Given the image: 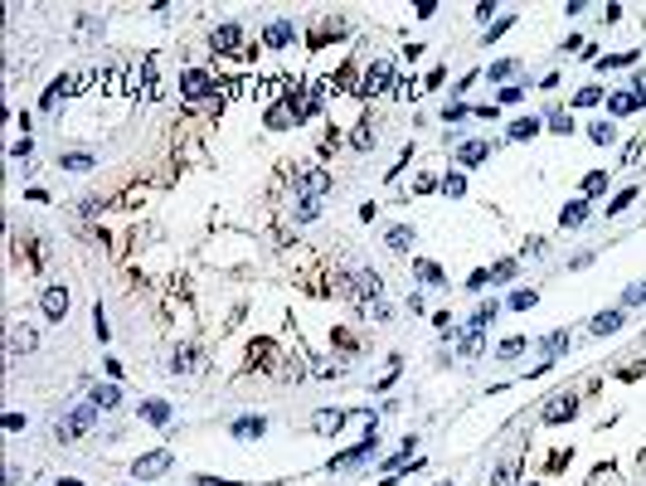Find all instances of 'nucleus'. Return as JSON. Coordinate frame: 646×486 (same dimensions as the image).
Instances as JSON below:
<instances>
[{
	"label": "nucleus",
	"instance_id": "obj_5",
	"mask_svg": "<svg viewBox=\"0 0 646 486\" xmlns=\"http://www.w3.org/2000/svg\"><path fill=\"white\" fill-rule=\"evenodd\" d=\"M389 78H394V59H374L369 73H364V97H380L389 88Z\"/></svg>",
	"mask_w": 646,
	"mask_h": 486
},
{
	"label": "nucleus",
	"instance_id": "obj_12",
	"mask_svg": "<svg viewBox=\"0 0 646 486\" xmlns=\"http://www.w3.org/2000/svg\"><path fill=\"white\" fill-rule=\"evenodd\" d=\"M5 350H10V355H29V350H34V331H29V326H10Z\"/></svg>",
	"mask_w": 646,
	"mask_h": 486
},
{
	"label": "nucleus",
	"instance_id": "obj_11",
	"mask_svg": "<svg viewBox=\"0 0 646 486\" xmlns=\"http://www.w3.org/2000/svg\"><path fill=\"white\" fill-rule=\"evenodd\" d=\"M486 156H491V141H462V146H457V160H462V166H481Z\"/></svg>",
	"mask_w": 646,
	"mask_h": 486
},
{
	"label": "nucleus",
	"instance_id": "obj_25",
	"mask_svg": "<svg viewBox=\"0 0 646 486\" xmlns=\"http://www.w3.org/2000/svg\"><path fill=\"white\" fill-rule=\"evenodd\" d=\"M608 107H612V112H636L641 97L636 93H608Z\"/></svg>",
	"mask_w": 646,
	"mask_h": 486
},
{
	"label": "nucleus",
	"instance_id": "obj_6",
	"mask_svg": "<svg viewBox=\"0 0 646 486\" xmlns=\"http://www.w3.org/2000/svg\"><path fill=\"white\" fill-rule=\"evenodd\" d=\"M374 448H380V438H374V433H369V438H364V443H355L350 452H340V457H331V472H345V467H360L364 457H374Z\"/></svg>",
	"mask_w": 646,
	"mask_h": 486
},
{
	"label": "nucleus",
	"instance_id": "obj_13",
	"mask_svg": "<svg viewBox=\"0 0 646 486\" xmlns=\"http://www.w3.org/2000/svg\"><path fill=\"white\" fill-rule=\"evenodd\" d=\"M481 345H486V326L467 321V331H462V355H481Z\"/></svg>",
	"mask_w": 646,
	"mask_h": 486
},
{
	"label": "nucleus",
	"instance_id": "obj_47",
	"mask_svg": "<svg viewBox=\"0 0 646 486\" xmlns=\"http://www.w3.org/2000/svg\"><path fill=\"white\" fill-rule=\"evenodd\" d=\"M525 486H534V481H525Z\"/></svg>",
	"mask_w": 646,
	"mask_h": 486
},
{
	"label": "nucleus",
	"instance_id": "obj_9",
	"mask_svg": "<svg viewBox=\"0 0 646 486\" xmlns=\"http://www.w3.org/2000/svg\"><path fill=\"white\" fill-rule=\"evenodd\" d=\"M39 306H44L49 321H64V316H69V292H64V287H44Z\"/></svg>",
	"mask_w": 646,
	"mask_h": 486
},
{
	"label": "nucleus",
	"instance_id": "obj_27",
	"mask_svg": "<svg viewBox=\"0 0 646 486\" xmlns=\"http://www.w3.org/2000/svg\"><path fill=\"white\" fill-rule=\"evenodd\" d=\"M413 273H418L423 282H433V287H443V267H438V263H423V258H418V263H413Z\"/></svg>",
	"mask_w": 646,
	"mask_h": 486
},
{
	"label": "nucleus",
	"instance_id": "obj_43",
	"mask_svg": "<svg viewBox=\"0 0 646 486\" xmlns=\"http://www.w3.org/2000/svg\"><path fill=\"white\" fill-rule=\"evenodd\" d=\"M491 78H515V59H501V64H491Z\"/></svg>",
	"mask_w": 646,
	"mask_h": 486
},
{
	"label": "nucleus",
	"instance_id": "obj_24",
	"mask_svg": "<svg viewBox=\"0 0 646 486\" xmlns=\"http://www.w3.org/2000/svg\"><path fill=\"white\" fill-rule=\"evenodd\" d=\"M117 399H122V394H117V385H97L88 404H92V409H117Z\"/></svg>",
	"mask_w": 646,
	"mask_h": 486
},
{
	"label": "nucleus",
	"instance_id": "obj_3",
	"mask_svg": "<svg viewBox=\"0 0 646 486\" xmlns=\"http://www.w3.org/2000/svg\"><path fill=\"white\" fill-rule=\"evenodd\" d=\"M380 292H384L380 273H369V267H360V273H355V282H350V297H355V302H364V306H380Z\"/></svg>",
	"mask_w": 646,
	"mask_h": 486
},
{
	"label": "nucleus",
	"instance_id": "obj_20",
	"mask_svg": "<svg viewBox=\"0 0 646 486\" xmlns=\"http://www.w3.org/2000/svg\"><path fill=\"white\" fill-rule=\"evenodd\" d=\"M195 365H199V350H195V345H180V350L171 355V369H175V374H190Z\"/></svg>",
	"mask_w": 646,
	"mask_h": 486
},
{
	"label": "nucleus",
	"instance_id": "obj_38",
	"mask_svg": "<svg viewBox=\"0 0 646 486\" xmlns=\"http://www.w3.org/2000/svg\"><path fill=\"white\" fill-rule=\"evenodd\" d=\"M641 302H646V282H636V287L622 292V306H641Z\"/></svg>",
	"mask_w": 646,
	"mask_h": 486
},
{
	"label": "nucleus",
	"instance_id": "obj_14",
	"mask_svg": "<svg viewBox=\"0 0 646 486\" xmlns=\"http://www.w3.org/2000/svg\"><path fill=\"white\" fill-rule=\"evenodd\" d=\"M141 418L156 423V428H166V423H171V404H166V399H146V404H141Z\"/></svg>",
	"mask_w": 646,
	"mask_h": 486
},
{
	"label": "nucleus",
	"instance_id": "obj_39",
	"mask_svg": "<svg viewBox=\"0 0 646 486\" xmlns=\"http://www.w3.org/2000/svg\"><path fill=\"white\" fill-rule=\"evenodd\" d=\"M510 273H515V258H506V263L491 267V282H510Z\"/></svg>",
	"mask_w": 646,
	"mask_h": 486
},
{
	"label": "nucleus",
	"instance_id": "obj_17",
	"mask_svg": "<svg viewBox=\"0 0 646 486\" xmlns=\"http://www.w3.org/2000/svg\"><path fill=\"white\" fill-rule=\"evenodd\" d=\"M593 336H612V331H622V306L617 311H603V316H593V326H588Z\"/></svg>",
	"mask_w": 646,
	"mask_h": 486
},
{
	"label": "nucleus",
	"instance_id": "obj_23",
	"mask_svg": "<svg viewBox=\"0 0 646 486\" xmlns=\"http://www.w3.org/2000/svg\"><path fill=\"white\" fill-rule=\"evenodd\" d=\"M384 243H389L394 253H408V248H413V229H408V224H399V229H389V234H384Z\"/></svg>",
	"mask_w": 646,
	"mask_h": 486
},
{
	"label": "nucleus",
	"instance_id": "obj_30",
	"mask_svg": "<svg viewBox=\"0 0 646 486\" xmlns=\"http://www.w3.org/2000/svg\"><path fill=\"white\" fill-rule=\"evenodd\" d=\"M545 122H549V127H554V132H564V136H573V117H569V112H564V107H554V112H549V117H545Z\"/></svg>",
	"mask_w": 646,
	"mask_h": 486
},
{
	"label": "nucleus",
	"instance_id": "obj_22",
	"mask_svg": "<svg viewBox=\"0 0 646 486\" xmlns=\"http://www.w3.org/2000/svg\"><path fill=\"white\" fill-rule=\"evenodd\" d=\"M540 117H520V122H510V141H530V136H540Z\"/></svg>",
	"mask_w": 646,
	"mask_h": 486
},
{
	"label": "nucleus",
	"instance_id": "obj_33",
	"mask_svg": "<svg viewBox=\"0 0 646 486\" xmlns=\"http://www.w3.org/2000/svg\"><path fill=\"white\" fill-rule=\"evenodd\" d=\"M632 199H636V185H627L622 195H612V204H608V214H622V209H627Z\"/></svg>",
	"mask_w": 646,
	"mask_h": 486
},
{
	"label": "nucleus",
	"instance_id": "obj_1",
	"mask_svg": "<svg viewBox=\"0 0 646 486\" xmlns=\"http://www.w3.org/2000/svg\"><path fill=\"white\" fill-rule=\"evenodd\" d=\"M92 423H97V409H92V404H78V409H69L59 423H53V433H59L64 443H73V438H83V433H88Z\"/></svg>",
	"mask_w": 646,
	"mask_h": 486
},
{
	"label": "nucleus",
	"instance_id": "obj_18",
	"mask_svg": "<svg viewBox=\"0 0 646 486\" xmlns=\"http://www.w3.org/2000/svg\"><path fill=\"white\" fill-rule=\"evenodd\" d=\"M559 224H564V229H583V224H588V204H583V199L564 204V214H559Z\"/></svg>",
	"mask_w": 646,
	"mask_h": 486
},
{
	"label": "nucleus",
	"instance_id": "obj_37",
	"mask_svg": "<svg viewBox=\"0 0 646 486\" xmlns=\"http://www.w3.org/2000/svg\"><path fill=\"white\" fill-rule=\"evenodd\" d=\"M510 481H515V467H510V462H501V467L491 472V486H510Z\"/></svg>",
	"mask_w": 646,
	"mask_h": 486
},
{
	"label": "nucleus",
	"instance_id": "obj_26",
	"mask_svg": "<svg viewBox=\"0 0 646 486\" xmlns=\"http://www.w3.org/2000/svg\"><path fill=\"white\" fill-rule=\"evenodd\" d=\"M588 141H593V146H612V141H617L612 122H593V127H588Z\"/></svg>",
	"mask_w": 646,
	"mask_h": 486
},
{
	"label": "nucleus",
	"instance_id": "obj_42",
	"mask_svg": "<svg viewBox=\"0 0 646 486\" xmlns=\"http://www.w3.org/2000/svg\"><path fill=\"white\" fill-rule=\"evenodd\" d=\"M534 302H540V292H515V297H510L515 311H525V306H534Z\"/></svg>",
	"mask_w": 646,
	"mask_h": 486
},
{
	"label": "nucleus",
	"instance_id": "obj_15",
	"mask_svg": "<svg viewBox=\"0 0 646 486\" xmlns=\"http://www.w3.org/2000/svg\"><path fill=\"white\" fill-rule=\"evenodd\" d=\"M292 34H297V29H292V20H273V25H267V29H262V39H267V44H273V49H282V44H292Z\"/></svg>",
	"mask_w": 646,
	"mask_h": 486
},
{
	"label": "nucleus",
	"instance_id": "obj_35",
	"mask_svg": "<svg viewBox=\"0 0 646 486\" xmlns=\"http://www.w3.org/2000/svg\"><path fill=\"white\" fill-rule=\"evenodd\" d=\"M443 195L462 199V195H467V180H462V175H447V180H443Z\"/></svg>",
	"mask_w": 646,
	"mask_h": 486
},
{
	"label": "nucleus",
	"instance_id": "obj_2",
	"mask_svg": "<svg viewBox=\"0 0 646 486\" xmlns=\"http://www.w3.org/2000/svg\"><path fill=\"white\" fill-rule=\"evenodd\" d=\"M171 462H175V452H171V448H151V452H141V457L132 462V476L151 481V476H160V472H171Z\"/></svg>",
	"mask_w": 646,
	"mask_h": 486
},
{
	"label": "nucleus",
	"instance_id": "obj_32",
	"mask_svg": "<svg viewBox=\"0 0 646 486\" xmlns=\"http://www.w3.org/2000/svg\"><path fill=\"white\" fill-rule=\"evenodd\" d=\"M297 219H301V224L321 219V199H297Z\"/></svg>",
	"mask_w": 646,
	"mask_h": 486
},
{
	"label": "nucleus",
	"instance_id": "obj_40",
	"mask_svg": "<svg viewBox=\"0 0 646 486\" xmlns=\"http://www.w3.org/2000/svg\"><path fill=\"white\" fill-rule=\"evenodd\" d=\"M510 25H515V15H506V20H496V25H491L486 34H481V39H486V44H491V39H501V34H506Z\"/></svg>",
	"mask_w": 646,
	"mask_h": 486
},
{
	"label": "nucleus",
	"instance_id": "obj_8",
	"mask_svg": "<svg viewBox=\"0 0 646 486\" xmlns=\"http://www.w3.org/2000/svg\"><path fill=\"white\" fill-rule=\"evenodd\" d=\"M180 88H185L190 97H219V88L209 83V73H204V69H185V73H180Z\"/></svg>",
	"mask_w": 646,
	"mask_h": 486
},
{
	"label": "nucleus",
	"instance_id": "obj_41",
	"mask_svg": "<svg viewBox=\"0 0 646 486\" xmlns=\"http://www.w3.org/2000/svg\"><path fill=\"white\" fill-rule=\"evenodd\" d=\"M467 112H471V107H467V102H447V107H443V117H447V122H462Z\"/></svg>",
	"mask_w": 646,
	"mask_h": 486
},
{
	"label": "nucleus",
	"instance_id": "obj_34",
	"mask_svg": "<svg viewBox=\"0 0 646 486\" xmlns=\"http://www.w3.org/2000/svg\"><path fill=\"white\" fill-rule=\"evenodd\" d=\"M578 107H593V102H603V88H593V83H588V88H578V97H573Z\"/></svg>",
	"mask_w": 646,
	"mask_h": 486
},
{
	"label": "nucleus",
	"instance_id": "obj_7",
	"mask_svg": "<svg viewBox=\"0 0 646 486\" xmlns=\"http://www.w3.org/2000/svg\"><path fill=\"white\" fill-rule=\"evenodd\" d=\"M326 190H331V175H326V171H301V175H297V195H301V199H321Z\"/></svg>",
	"mask_w": 646,
	"mask_h": 486
},
{
	"label": "nucleus",
	"instance_id": "obj_21",
	"mask_svg": "<svg viewBox=\"0 0 646 486\" xmlns=\"http://www.w3.org/2000/svg\"><path fill=\"white\" fill-rule=\"evenodd\" d=\"M238 39H243V29H238V25H219V29H214V49H224V53H229V49H238Z\"/></svg>",
	"mask_w": 646,
	"mask_h": 486
},
{
	"label": "nucleus",
	"instance_id": "obj_44",
	"mask_svg": "<svg viewBox=\"0 0 646 486\" xmlns=\"http://www.w3.org/2000/svg\"><path fill=\"white\" fill-rule=\"evenodd\" d=\"M92 326H97V341H107L112 331H107V316H102V306H92Z\"/></svg>",
	"mask_w": 646,
	"mask_h": 486
},
{
	"label": "nucleus",
	"instance_id": "obj_36",
	"mask_svg": "<svg viewBox=\"0 0 646 486\" xmlns=\"http://www.w3.org/2000/svg\"><path fill=\"white\" fill-rule=\"evenodd\" d=\"M525 345H530V341H525V336H515V341H506V345L496 350V355H501V360H515V355H520Z\"/></svg>",
	"mask_w": 646,
	"mask_h": 486
},
{
	"label": "nucleus",
	"instance_id": "obj_28",
	"mask_svg": "<svg viewBox=\"0 0 646 486\" xmlns=\"http://www.w3.org/2000/svg\"><path fill=\"white\" fill-rule=\"evenodd\" d=\"M564 345H569V331H549V336H540V350H545V355H559Z\"/></svg>",
	"mask_w": 646,
	"mask_h": 486
},
{
	"label": "nucleus",
	"instance_id": "obj_45",
	"mask_svg": "<svg viewBox=\"0 0 646 486\" xmlns=\"http://www.w3.org/2000/svg\"><path fill=\"white\" fill-rule=\"evenodd\" d=\"M632 93H636V97H641V102H646V69H641V73H636V78H632Z\"/></svg>",
	"mask_w": 646,
	"mask_h": 486
},
{
	"label": "nucleus",
	"instance_id": "obj_31",
	"mask_svg": "<svg viewBox=\"0 0 646 486\" xmlns=\"http://www.w3.org/2000/svg\"><path fill=\"white\" fill-rule=\"evenodd\" d=\"M64 171H92V156L88 151H69L64 156Z\"/></svg>",
	"mask_w": 646,
	"mask_h": 486
},
{
	"label": "nucleus",
	"instance_id": "obj_19",
	"mask_svg": "<svg viewBox=\"0 0 646 486\" xmlns=\"http://www.w3.org/2000/svg\"><path fill=\"white\" fill-rule=\"evenodd\" d=\"M267 418H234V438H262Z\"/></svg>",
	"mask_w": 646,
	"mask_h": 486
},
{
	"label": "nucleus",
	"instance_id": "obj_10",
	"mask_svg": "<svg viewBox=\"0 0 646 486\" xmlns=\"http://www.w3.org/2000/svg\"><path fill=\"white\" fill-rule=\"evenodd\" d=\"M578 413V399L573 394H554L549 404H545V423H564V418H573Z\"/></svg>",
	"mask_w": 646,
	"mask_h": 486
},
{
	"label": "nucleus",
	"instance_id": "obj_46",
	"mask_svg": "<svg viewBox=\"0 0 646 486\" xmlns=\"http://www.w3.org/2000/svg\"><path fill=\"white\" fill-rule=\"evenodd\" d=\"M195 486H243V481H219V476H199Z\"/></svg>",
	"mask_w": 646,
	"mask_h": 486
},
{
	"label": "nucleus",
	"instance_id": "obj_16",
	"mask_svg": "<svg viewBox=\"0 0 646 486\" xmlns=\"http://www.w3.org/2000/svg\"><path fill=\"white\" fill-rule=\"evenodd\" d=\"M311 428H316V433H340V428H345V413H340V409H326V413L311 418Z\"/></svg>",
	"mask_w": 646,
	"mask_h": 486
},
{
	"label": "nucleus",
	"instance_id": "obj_29",
	"mask_svg": "<svg viewBox=\"0 0 646 486\" xmlns=\"http://www.w3.org/2000/svg\"><path fill=\"white\" fill-rule=\"evenodd\" d=\"M608 190V171H588L583 175V195H603Z\"/></svg>",
	"mask_w": 646,
	"mask_h": 486
},
{
	"label": "nucleus",
	"instance_id": "obj_4",
	"mask_svg": "<svg viewBox=\"0 0 646 486\" xmlns=\"http://www.w3.org/2000/svg\"><path fill=\"white\" fill-rule=\"evenodd\" d=\"M88 83H92V73H78V78H59V83H49V93H44V102H39V107H44V112H53V107H59L69 93H78V88H88Z\"/></svg>",
	"mask_w": 646,
	"mask_h": 486
}]
</instances>
